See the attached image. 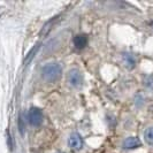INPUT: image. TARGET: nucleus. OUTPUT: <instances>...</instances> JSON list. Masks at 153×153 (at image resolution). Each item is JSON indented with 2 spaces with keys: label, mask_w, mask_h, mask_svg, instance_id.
I'll use <instances>...</instances> for the list:
<instances>
[{
  "label": "nucleus",
  "mask_w": 153,
  "mask_h": 153,
  "mask_svg": "<svg viewBox=\"0 0 153 153\" xmlns=\"http://www.w3.org/2000/svg\"><path fill=\"white\" fill-rule=\"evenodd\" d=\"M68 146L73 151L82 150V147H83V138L81 137V135L77 134V132L71 134L68 139Z\"/></svg>",
  "instance_id": "obj_4"
},
{
  "label": "nucleus",
  "mask_w": 153,
  "mask_h": 153,
  "mask_svg": "<svg viewBox=\"0 0 153 153\" xmlns=\"http://www.w3.org/2000/svg\"><path fill=\"white\" fill-rule=\"evenodd\" d=\"M123 62L126 65V67H128L129 69L134 68L136 65V58L132 54H124L123 56Z\"/></svg>",
  "instance_id": "obj_7"
},
{
  "label": "nucleus",
  "mask_w": 153,
  "mask_h": 153,
  "mask_svg": "<svg viewBox=\"0 0 153 153\" xmlns=\"http://www.w3.org/2000/svg\"><path fill=\"white\" fill-rule=\"evenodd\" d=\"M62 75V68L60 65L58 63H47L45 65L43 69H42V76L43 78L50 82V83H54L56 81L60 79Z\"/></svg>",
  "instance_id": "obj_1"
},
{
  "label": "nucleus",
  "mask_w": 153,
  "mask_h": 153,
  "mask_svg": "<svg viewBox=\"0 0 153 153\" xmlns=\"http://www.w3.org/2000/svg\"><path fill=\"white\" fill-rule=\"evenodd\" d=\"M145 85L149 89H153V75H150V76L146 77Z\"/></svg>",
  "instance_id": "obj_9"
},
{
  "label": "nucleus",
  "mask_w": 153,
  "mask_h": 153,
  "mask_svg": "<svg viewBox=\"0 0 153 153\" xmlns=\"http://www.w3.org/2000/svg\"><path fill=\"white\" fill-rule=\"evenodd\" d=\"M144 138H145V142L149 145L153 146V127L147 128L144 132Z\"/></svg>",
  "instance_id": "obj_8"
},
{
  "label": "nucleus",
  "mask_w": 153,
  "mask_h": 153,
  "mask_svg": "<svg viewBox=\"0 0 153 153\" xmlns=\"http://www.w3.org/2000/svg\"><path fill=\"white\" fill-rule=\"evenodd\" d=\"M67 81H68V83L70 86H73V88H78V86L82 85L83 75H82V73H81L78 69H71L68 73Z\"/></svg>",
  "instance_id": "obj_3"
},
{
  "label": "nucleus",
  "mask_w": 153,
  "mask_h": 153,
  "mask_svg": "<svg viewBox=\"0 0 153 153\" xmlns=\"http://www.w3.org/2000/svg\"><path fill=\"white\" fill-rule=\"evenodd\" d=\"M142 145V143H140V140L138 139L137 137H128L124 139V142H123V149H126V150H134V149H137L139 146Z\"/></svg>",
  "instance_id": "obj_5"
},
{
  "label": "nucleus",
  "mask_w": 153,
  "mask_h": 153,
  "mask_svg": "<svg viewBox=\"0 0 153 153\" xmlns=\"http://www.w3.org/2000/svg\"><path fill=\"white\" fill-rule=\"evenodd\" d=\"M74 45L77 50H82L88 45V37L86 35H77L74 38Z\"/></svg>",
  "instance_id": "obj_6"
},
{
  "label": "nucleus",
  "mask_w": 153,
  "mask_h": 153,
  "mask_svg": "<svg viewBox=\"0 0 153 153\" xmlns=\"http://www.w3.org/2000/svg\"><path fill=\"white\" fill-rule=\"evenodd\" d=\"M43 120H44V115H43V112L37 107H32L29 109L28 112V121L31 126L33 127H38L43 123Z\"/></svg>",
  "instance_id": "obj_2"
}]
</instances>
